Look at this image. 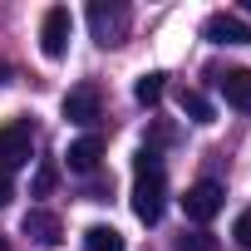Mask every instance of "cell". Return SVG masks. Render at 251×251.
<instances>
[{"mask_svg": "<svg viewBox=\"0 0 251 251\" xmlns=\"http://www.w3.org/2000/svg\"><path fill=\"white\" fill-rule=\"evenodd\" d=\"M0 251H10V246H5V241H0Z\"/></svg>", "mask_w": 251, "mask_h": 251, "instance_id": "20", "label": "cell"}, {"mask_svg": "<svg viewBox=\"0 0 251 251\" xmlns=\"http://www.w3.org/2000/svg\"><path fill=\"white\" fill-rule=\"evenodd\" d=\"M128 25H133V15H128L123 0H94V5H89V30H94V40L103 50L128 40Z\"/></svg>", "mask_w": 251, "mask_h": 251, "instance_id": "2", "label": "cell"}, {"mask_svg": "<svg viewBox=\"0 0 251 251\" xmlns=\"http://www.w3.org/2000/svg\"><path fill=\"white\" fill-rule=\"evenodd\" d=\"M10 197H15V182H10V173H0V207H5Z\"/></svg>", "mask_w": 251, "mask_h": 251, "instance_id": "17", "label": "cell"}, {"mask_svg": "<svg viewBox=\"0 0 251 251\" xmlns=\"http://www.w3.org/2000/svg\"><path fill=\"white\" fill-rule=\"evenodd\" d=\"M54 182H59V168H54V163H40V173H35V197H50Z\"/></svg>", "mask_w": 251, "mask_h": 251, "instance_id": "15", "label": "cell"}, {"mask_svg": "<svg viewBox=\"0 0 251 251\" xmlns=\"http://www.w3.org/2000/svg\"><path fill=\"white\" fill-rule=\"evenodd\" d=\"M202 40H212V45H251V25L241 15H231V10H217V15L202 20Z\"/></svg>", "mask_w": 251, "mask_h": 251, "instance_id": "6", "label": "cell"}, {"mask_svg": "<svg viewBox=\"0 0 251 251\" xmlns=\"http://www.w3.org/2000/svg\"><path fill=\"white\" fill-rule=\"evenodd\" d=\"M64 158H69V168H74V173H94V168H99V158H103V138H99V133H84V138H74V143H69V153H64Z\"/></svg>", "mask_w": 251, "mask_h": 251, "instance_id": "10", "label": "cell"}, {"mask_svg": "<svg viewBox=\"0 0 251 251\" xmlns=\"http://www.w3.org/2000/svg\"><path fill=\"white\" fill-rule=\"evenodd\" d=\"M30 153H35V128H30L25 118L5 123V128H0V173L25 168V163H30Z\"/></svg>", "mask_w": 251, "mask_h": 251, "instance_id": "3", "label": "cell"}, {"mask_svg": "<svg viewBox=\"0 0 251 251\" xmlns=\"http://www.w3.org/2000/svg\"><path fill=\"white\" fill-rule=\"evenodd\" d=\"M0 84H5V64H0Z\"/></svg>", "mask_w": 251, "mask_h": 251, "instance_id": "19", "label": "cell"}, {"mask_svg": "<svg viewBox=\"0 0 251 251\" xmlns=\"http://www.w3.org/2000/svg\"><path fill=\"white\" fill-rule=\"evenodd\" d=\"M163 94H168V74H143V79L133 84V99H138V103H148V108H153Z\"/></svg>", "mask_w": 251, "mask_h": 251, "instance_id": "12", "label": "cell"}, {"mask_svg": "<svg viewBox=\"0 0 251 251\" xmlns=\"http://www.w3.org/2000/svg\"><path fill=\"white\" fill-rule=\"evenodd\" d=\"M212 79H217V94H222L231 108L251 113V69H222V74H212Z\"/></svg>", "mask_w": 251, "mask_h": 251, "instance_id": "9", "label": "cell"}, {"mask_svg": "<svg viewBox=\"0 0 251 251\" xmlns=\"http://www.w3.org/2000/svg\"><path fill=\"white\" fill-rule=\"evenodd\" d=\"M177 108H182L192 123H212V118H217L212 103H207V94H197V89H177Z\"/></svg>", "mask_w": 251, "mask_h": 251, "instance_id": "11", "label": "cell"}, {"mask_svg": "<svg viewBox=\"0 0 251 251\" xmlns=\"http://www.w3.org/2000/svg\"><path fill=\"white\" fill-rule=\"evenodd\" d=\"M69 30H74V20H69L64 5L45 10V25H40V50H45V59H64V54H69Z\"/></svg>", "mask_w": 251, "mask_h": 251, "instance_id": "4", "label": "cell"}, {"mask_svg": "<svg viewBox=\"0 0 251 251\" xmlns=\"http://www.w3.org/2000/svg\"><path fill=\"white\" fill-rule=\"evenodd\" d=\"M84 251H123V236L113 226H89L84 231Z\"/></svg>", "mask_w": 251, "mask_h": 251, "instance_id": "13", "label": "cell"}, {"mask_svg": "<svg viewBox=\"0 0 251 251\" xmlns=\"http://www.w3.org/2000/svg\"><path fill=\"white\" fill-rule=\"evenodd\" d=\"M20 231H25L35 246H45V251H54V246L64 241V222H59L50 207H30V212L20 217Z\"/></svg>", "mask_w": 251, "mask_h": 251, "instance_id": "5", "label": "cell"}, {"mask_svg": "<svg viewBox=\"0 0 251 251\" xmlns=\"http://www.w3.org/2000/svg\"><path fill=\"white\" fill-rule=\"evenodd\" d=\"M222 202H226V192H222V182H192L187 187V197H182V207H187V217L192 222H212L217 212H222Z\"/></svg>", "mask_w": 251, "mask_h": 251, "instance_id": "7", "label": "cell"}, {"mask_svg": "<svg viewBox=\"0 0 251 251\" xmlns=\"http://www.w3.org/2000/svg\"><path fill=\"white\" fill-rule=\"evenodd\" d=\"M177 251H217V236L212 231H182L177 236Z\"/></svg>", "mask_w": 251, "mask_h": 251, "instance_id": "14", "label": "cell"}, {"mask_svg": "<svg viewBox=\"0 0 251 251\" xmlns=\"http://www.w3.org/2000/svg\"><path fill=\"white\" fill-rule=\"evenodd\" d=\"M241 10H246V15H251V0H241Z\"/></svg>", "mask_w": 251, "mask_h": 251, "instance_id": "18", "label": "cell"}, {"mask_svg": "<svg viewBox=\"0 0 251 251\" xmlns=\"http://www.w3.org/2000/svg\"><path fill=\"white\" fill-rule=\"evenodd\" d=\"M99 89L94 84H79V89H69L64 94V118L69 123H79V128H94V123H99Z\"/></svg>", "mask_w": 251, "mask_h": 251, "instance_id": "8", "label": "cell"}, {"mask_svg": "<svg viewBox=\"0 0 251 251\" xmlns=\"http://www.w3.org/2000/svg\"><path fill=\"white\" fill-rule=\"evenodd\" d=\"M231 236H236V246H246V251H251V207H246V212H236V226H231Z\"/></svg>", "mask_w": 251, "mask_h": 251, "instance_id": "16", "label": "cell"}, {"mask_svg": "<svg viewBox=\"0 0 251 251\" xmlns=\"http://www.w3.org/2000/svg\"><path fill=\"white\" fill-rule=\"evenodd\" d=\"M163 197H168V177H163V158L153 148H138L133 158V217L143 226H153L163 217Z\"/></svg>", "mask_w": 251, "mask_h": 251, "instance_id": "1", "label": "cell"}]
</instances>
